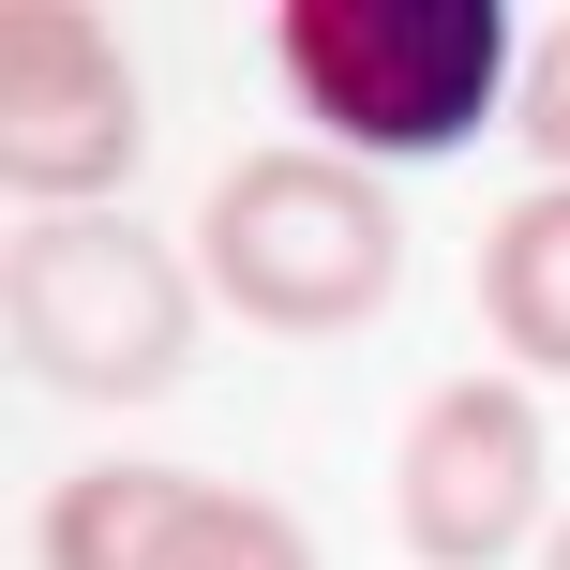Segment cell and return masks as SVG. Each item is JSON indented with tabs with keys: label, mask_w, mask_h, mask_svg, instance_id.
Listing matches in <instances>:
<instances>
[{
	"label": "cell",
	"mask_w": 570,
	"mask_h": 570,
	"mask_svg": "<svg viewBox=\"0 0 570 570\" xmlns=\"http://www.w3.org/2000/svg\"><path fill=\"white\" fill-rule=\"evenodd\" d=\"M271 76L331 150H465L525 90V30L495 0H285Z\"/></svg>",
	"instance_id": "1"
},
{
	"label": "cell",
	"mask_w": 570,
	"mask_h": 570,
	"mask_svg": "<svg viewBox=\"0 0 570 570\" xmlns=\"http://www.w3.org/2000/svg\"><path fill=\"white\" fill-rule=\"evenodd\" d=\"M196 271L240 331L271 345H345L391 315V271H405V210L391 180H361L345 150H240L210 180V226H196Z\"/></svg>",
	"instance_id": "2"
},
{
	"label": "cell",
	"mask_w": 570,
	"mask_h": 570,
	"mask_svg": "<svg viewBox=\"0 0 570 570\" xmlns=\"http://www.w3.org/2000/svg\"><path fill=\"white\" fill-rule=\"evenodd\" d=\"M0 315H16V375L60 405H150L196 361V256L150 240L136 210H46L16 226V271H0Z\"/></svg>",
	"instance_id": "3"
},
{
	"label": "cell",
	"mask_w": 570,
	"mask_h": 570,
	"mask_svg": "<svg viewBox=\"0 0 570 570\" xmlns=\"http://www.w3.org/2000/svg\"><path fill=\"white\" fill-rule=\"evenodd\" d=\"M136 60H120L106 16H76V0H16L0 16V180H16V210L46 226V210H120V180H136Z\"/></svg>",
	"instance_id": "4"
},
{
	"label": "cell",
	"mask_w": 570,
	"mask_h": 570,
	"mask_svg": "<svg viewBox=\"0 0 570 570\" xmlns=\"http://www.w3.org/2000/svg\"><path fill=\"white\" fill-rule=\"evenodd\" d=\"M556 451H541V405H525V375H451V391H421V421H405L391 451V525L421 570H495V556H541L556 541Z\"/></svg>",
	"instance_id": "5"
},
{
	"label": "cell",
	"mask_w": 570,
	"mask_h": 570,
	"mask_svg": "<svg viewBox=\"0 0 570 570\" xmlns=\"http://www.w3.org/2000/svg\"><path fill=\"white\" fill-rule=\"evenodd\" d=\"M481 315H495V345H511V375H570V180H541V196L495 210Z\"/></svg>",
	"instance_id": "6"
},
{
	"label": "cell",
	"mask_w": 570,
	"mask_h": 570,
	"mask_svg": "<svg viewBox=\"0 0 570 570\" xmlns=\"http://www.w3.org/2000/svg\"><path fill=\"white\" fill-rule=\"evenodd\" d=\"M196 465H90L30 511V570H150V541L180 525Z\"/></svg>",
	"instance_id": "7"
},
{
	"label": "cell",
	"mask_w": 570,
	"mask_h": 570,
	"mask_svg": "<svg viewBox=\"0 0 570 570\" xmlns=\"http://www.w3.org/2000/svg\"><path fill=\"white\" fill-rule=\"evenodd\" d=\"M150 570H315V541L271 511V495H240V481H196V495H180V525L150 541Z\"/></svg>",
	"instance_id": "8"
},
{
	"label": "cell",
	"mask_w": 570,
	"mask_h": 570,
	"mask_svg": "<svg viewBox=\"0 0 570 570\" xmlns=\"http://www.w3.org/2000/svg\"><path fill=\"white\" fill-rule=\"evenodd\" d=\"M511 120H525V150H541V166L570 180V16L541 30V46H525V90H511Z\"/></svg>",
	"instance_id": "9"
},
{
	"label": "cell",
	"mask_w": 570,
	"mask_h": 570,
	"mask_svg": "<svg viewBox=\"0 0 570 570\" xmlns=\"http://www.w3.org/2000/svg\"><path fill=\"white\" fill-rule=\"evenodd\" d=\"M541 570H570V511H556V541H541Z\"/></svg>",
	"instance_id": "10"
}]
</instances>
